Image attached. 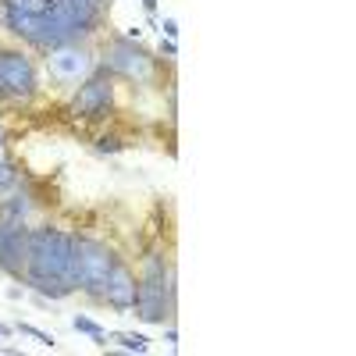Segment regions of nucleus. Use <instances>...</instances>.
I'll return each instance as SVG.
<instances>
[{"label": "nucleus", "mask_w": 356, "mask_h": 356, "mask_svg": "<svg viewBox=\"0 0 356 356\" xmlns=\"http://www.w3.org/2000/svg\"><path fill=\"white\" fill-rule=\"evenodd\" d=\"M8 186H15V168L8 161H0V189H8Z\"/></svg>", "instance_id": "15"}, {"label": "nucleus", "mask_w": 356, "mask_h": 356, "mask_svg": "<svg viewBox=\"0 0 356 356\" xmlns=\"http://www.w3.org/2000/svg\"><path fill=\"white\" fill-rule=\"evenodd\" d=\"M8 335H11V328H8V324H0V342H4Z\"/></svg>", "instance_id": "18"}, {"label": "nucleus", "mask_w": 356, "mask_h": 356, "mask_svg": "<svg viewBox=\"0 0 356 356\" xmlns=\"http://www.w3.org/2000/svg\"><path fill=\"white\" fill-rule=\"evenodd\" d=\"M100 296H104L114 310H132V307H136V275L129 271L125 264L114 260V267H111V275H107Z\"/></svg>", "instance_id": "9"}, {"label": "nucleus", "mask_w": 356, "mask_h": 356, "mask_svg": "<svg viewBox=\"0 0 356 356\" xmlns=\"http://www.w3.org/2000/svg\"><path fill=\"white\" fill-rule=\"evenodd\" d=\"M25 214H29V200H25V196H11V200L4 203V218H8V225L25 221Z\"/></svg>", "instance_id": "11"}, {"label": "nucleus", "mask_w": 356, "mask_h": 356, "mask_svg": "<svg viewBox=\"0 0 356 356\" xmlns=\"http://www.w3.org/2000/svg\"><path fill=\"white\" fill-rule=\"evenodd\" d=\"M18 332H22V335H33V339H36L40 346H47V349L57 346V339H54L50 332H40V328H33V324H18Z\"/></svg>", "instance_id": "13"}, {"label": "nucleus", "mask_w": 356, "mask_h": 356, "mask_svg": "<svg viewBox=\"0 0 356 356\" xmlns=\"http://www.w3.org/2000/svg\"><path fill=\"white\" fill-rule=\"evenodd\" d=\"M29 260V228L22 221L0 228V271L22 275Z\"/></svg>", "instance_id": "8"}, {"label": "nucleus", "mask_w": 356, "mask_h": 356, "mask_svg": "<svg viewBox=\"0 0 356 356\" xmlns=\"http://www.w3.org/2000/svg\"><path fill=\"white\" fill-rule=\"evenodd\" d=\"M72 328H75V332H82V335H89V339L100 342V346H104V339H107V332L100 328L97 321H89V317H75V321H72Z\"/></svg>", "instance_id": "10"}, {"label": "nucleus", "mask_w": 356, "mask_h": 356, "mask_svg": "<svg viewBox=\"0 0 356 356\" xmlns=\"http://www.w3.org/2000/svg\"><path fill=\"white\" fill-rule=\"evenodd\" d=\"M0 89L11 93V97H33L36 68H33V61H29L25 54H18V50L0 54Z\"/></svg>", "instance_id": "5"}, {"label": "nucleus", "mask_w": 356, "mask_h": 356, "mask_svg": "<svg viewBox=\"0 0 356 356\" xmlns=\"http://www.w3.org/2000/svg\"><path fill=\"white\" fill-rule=\"evenodd\" d=\"M107 104H111V72L100 68L79 86V93L72 100V114L75 118H97L107 111Z\"/></svg>", "instance_id": "6"}, {"label": "nucleus", "mask_w": 356, "mask_h": 356, "mask_svg": "<svg viewBox=\"0 0 356 356\" xmlns=\"http://www.w3.org/2000/svg\"><path fill=\"white\" fill-rule=\"evenodd\" d=\"M164 33H168V40L178 36V22H175V18H164Z\"/></svg>", "instance_id": "16"}, {"label": "nucleus", "mask_w": 356, "mask_h": 356, "mask_svg": "<svg viewBox=\"0 0 356 356\" xmlns=\"http://www.w3.org/2000/svg\"><path fill=\"white\" fill-rule=\"evenodd\" d=\"M0 143H4V132H0Z\"/></svg>", "instance_id": "19"}, {"label": "nucleus", "mask_w": 356, "mask_h": 356, "mask_svg": "<svg viewBox=\"0 0 356 356\" xmlns=\"http://www.w3.org/2000/svg\"><path fill=\"white\" fill-rule=\"evenodd\" d=\"M175 300V271L164 264L161 253L143 260V278L136 282V314L146 324H161Z\"/></svg>", "instance_id": "2"}, {"label": "nucleus", "mask_w": 356, "mask_h": 356, "mask_svg": "<svg viewBox=\"0 0 356 356\" xmlns=\"http://www.w3.org/2000/svg\"><path fill=\"white\" fill-rule=\"evenodd\" d=\"M161 54H168V57H175V54H178V47H175V40H161Z\"/></svg>", "instance_id": "17"}, {"label": "nucleus", "mask_w": 356, "mask_h": 356, "mask_svg": "<svg viewBox=\"0 0 356 356\" xmlns=\"http://www.w3.org/2000/svg\"><path fill=\"white\" fill-rule=\"evenodd\" d=\"M104 68L114 72V75L136 79V82H150L154 79V57L143 47H136L132 40H114L104 50Z\"/></svg>", "instance_id": "4"}, {"label": "nucleus", "mask_w": 356, "mask_h": 356, "mask_svg": "<svg viewBox=\"0 0 356 356\" xmlns=\"http://www.w3.org/2000/svg\"><path fill=\"white\" fill-rule=\"evenodd\" d=\"M47 65L61 82H79V79H86L89 72H93V57H89L82 47H75V43H65V47L50 50Z\"/></svg>", "instance_id": "7"}, {"label": "nucleus", "mask_w": 356, "mask_h": 356, "mask_svg": "<svg viewBox=\"0 0 356 356\" xmlns=\"http://www.w3.org/2000/svg\"><path fill=\"white\" fill-rule=\"evenodd\" d=\"M97 150H100V154H118V150H122V139H114V136H104V139L97 143Z\"/></svg>", "instance_id": "14"}, {"label": "nucleus", "mask_w": 356, "mask_h": 356, "mask_svg": "<svg viewBox=\"0 0 356 356\" xmlns=\"http://www.w3.org/2000/svg\"><path fill=\"white\" fill-rule=\"evenodd\" d=\"M114 267V253L104 243L93 239H75V257H72V285L86 292H100L107 275Z\"/></svg>", "instance_id": "3"}, {"label": "nucleus", "mask_w": 356, "mask_h": 356, "mask_svg": "<svg viewBox=\"0 0 356 356\" xmlns=\"http://www.w3.org/2000/svg\"><path fill=\"white\" fill-rule=\"evenodd\" d=\"M118 346H122V349H132V353H146V349H150V342H146L143 335H129V332H118V335H111Z\"/></svg>", "instance_id": "12"}, {"label": "nucleus", "mask_w": 356, "mask_h": 356, "mask_svg": "<svg viewBox=\"0 0 356 356\" xmlns=\"http://www.w3.org/2000/svg\"><path fill=\"white\" fill-rule=\"evenodd\" d=\"M72 257L75 239L57 228H36L29 232V260H25V278L36 292L50 300H65L75 289L72 285Z\"/></svg>", "instance_id": "1"}]
</instances>
